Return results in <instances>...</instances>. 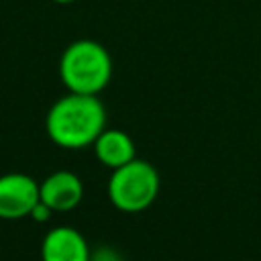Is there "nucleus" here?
Wrapping results in <instances>:
<instances>
[{
	"instance_id": "1",
	"label": "nucleus",
	"mask_w": 261,
	"mask_h": 261,
	"mask_svg": "<svg viewBox=\"0 0 261 261\" xmlns=\"http://www.w3.org/2000/svg\"><path fill=\"white\" fill-rule=\"evenodd\" d=\"M45 128L49 139L63 149H84L94 145L106 128V108L98 94L69 92L47 112Z\"/></svg>"
},
{
	"instance_id": "2",
	"label": "nucleus",
	"mask_w": 261,
	"mask_h": 261,
	"mask_svg": "<svg viewBox=\"0 0 261 261\" xmlns=\"http://www.w3.org/2000/svg\"><path fill=\"white\" fill-rule=\"evenodd\" d=\"M59 77L69 92L100 94L112 77V57L94 39H77L59 57Z\"/></svg>"
},
{
	"instance_id": "3",
	"label": "nucleus",
	"mask_w": 261,
	"mask_h": 261,
	"mask_svg": "<svg viewBox=\"0 0 261 261\" xmlns=\"http://www.w3.org/2000/svg\"><path fill=\"white\" fill-rule=\"evenodd\" d=\"M159 194V173L145 161L135 157L133 161L112 169L108 179V198L122 212H141L149 208Z\"/></svg>"
},
{
	"instance_id": "4",
	"label": "nucleus",
	"mask_w": 261,
	"mask_h": 261,
	"mask_svg": "<svg viewBox=\"0 0 261 261\" xmlns=\"http://www.w3.org/2000/svg\"><path fill=\"white\" fill-rule=\"evenodd\" d=\"M39 200V184L35 177L18 171L0 175V218L18 220L31 216Z\"/></svg>"
},
{
	"instance_id": "5",
	"label": "nucleus",
	"mask_w": 261,
	"mask_h": 261,
	"mask_svg": "<svg viewBox=\"0 0 261 261\" xmlns=\"http://www.w3.org/2000/svg\"><path fill=\"white\" fill-rule=\"evenodd\" d=\"M39 198L53 212H67L82 202L84 184L73 171L59 169L39 184Z\"/></svg>"
},
{
	"instance_id": "6",
	"label": "nucleus",
	"mask_w": 261,
	"mask_h": 261,
	"mask_svg": "<svg viewBox=\"0 0 261 261\" xmlns=\"http://www.w3.org/2000/svg\"><path fill=\"white\" fill-rule=\"evenodd\" d=\"M88 241L73 226L51 228L41 243V261H90Z\"/></svg>"
},
{
	"instance_id": "7",
	"label": "nucleus",
	"mask_w": 261,
	"mask_h": 261,
	"mask_svg": "<svg viewBox=\"0 0 261 261\" xmlns=\"http://www.w3.org/2000/svg\"><path fill=\"white\" fill-rule=\"evenodd\" d=\"M96 159L110 169H116L137 157L133 139L120 128H104L94 141Z\"/></svg>"
},
{
	"instance_id": "8",
	"label": "nucleus",
	"mask_w": 261,
	"mask_h": 261,
	"mask_svg": "<svg viewBox=\"0 0 261 261\" xmlns=\"http://www.w3.org/2000/svg\"><path fill=\"white\" fill-rule=\"evenodd\" d=\"M90 261H120L112 249H98L90 255Z\"/></svg>"
},
{
	"instance_id": "9",
	"label": "nucleus",
	"mask_w": 261,
	"mask_h": 261,
	"mask_svg": "<svg viewBox=\"0 0 261 261\" xmlns=\"http://www.w3.org/2000/svg\"><path fill=\"white\" fill-rule=\"evenodd\" d=\"M51 2H57V4H69V2H73V0H51Z\"/></svg>"
}]
</instances>
